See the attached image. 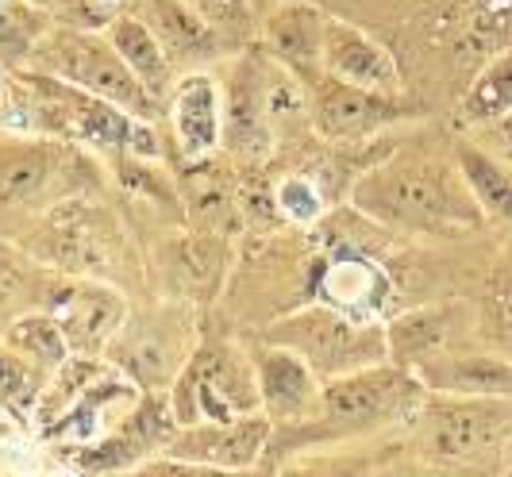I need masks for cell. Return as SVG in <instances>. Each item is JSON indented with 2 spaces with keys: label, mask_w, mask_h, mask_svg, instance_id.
<instances>
[{
  "label": "cell",
  "mask_w": 512,
  "mask_h": 477,
  "mask_svg": "<svg viewBox=\"0 0 512 477\" xmlns=\"http://www.w3.org/2000/svg\"><path fill=\"white\" fill-rule=\"evenodd\" d=\"M351 201L366 220L420 235H462L486 220L470 197L459 166L420 151H401L382 158L355 181Z\"/></svg>",
  "instance_id": "6da1fadb"
},
{
  "label": "cell",
  "mask_w": 512,
  "mask_h": 477,
  "mask_svg": "<svg viewBox=\"0 0 512 477\" xmlns=\"http://www.w3.org/2000/svg\"><path fill=\"white\" fill-rule=\"evenodd\" d=\"M424 397L428 389L412 370L397 362H378V366L324 381L320 412L308 424L282 435L293 439V447H332V443L374 439L389 427L412 424Z\"/></svg>",
  "instance_id": "7a4b0ae2"
},
{
  "label": "cell",
  "mask_w": 512,
  "mask_h": 477,
  "mask_svg": "<svg viewBox=\"0 0 512 477\" xmlns=\"http://www.w3.org/2000/svg\"><path fill=\"white\" fill-rule=\"evenodd\" d=\"M416 454L432 470H486L497 466L512 443L509 397H455L428 393L412 416Z\"/></svg>",
  "instance_id": "3957f363"
},
{
  "label": "cell",
  "mask_w": 512,
  "mask_h": 477,
  "mask_svg": "<svg viewBox=\"0 0 512 477\" xmlns=\"http://www.w3.org/2000/svg\"><path fill=\"white\" fill-rule=\"evenodd\" d=\"M266 343L301 354L320 381L355 374L366 366L389 362V339L382 324H366V316H351L339 304H312L266 327Z\"/></svg>",
  "instance_id": "277c9868"
},
{
  "label": "cell",
  "mask_w": 512,
  "mask_h": 477,
  "mask_svg": "<svg viewBox=\"0 0 512 477\" xmlns=\"http://www.w3.org/2000/svg\"><path fill=\"white\" fill-rule=\"evenodd\" d=\"M27 62L35 74L58 77L74 89H85L101 101L124 108L139 120H154L158 116V101L143 89V81L131 74L128 62L112 47L108 35H93V31H54L47 43L31 47Z\"/></svg>",
  "instance_id": "5b68a950"
},
{
  "label": "cell",
  "mask_w": 512,
  "mask_h": 477,
  "mask_svg": "<svg viewBox=\"0 0 512 477\" xmlns=\"http://www.w3.org/2000/svg\"><path fill=\"white\" fill-rule=\"evenodd\" d=\"M27 89L35 93V101H27L31 112H35L31 127H39V131L74 135V139H85V143L143 154V158L158 154L154 127L147 120L124 112V108H116V104L101 101V97L74 89V85L47 74H27Z\"/></svg>",
  "instance_id": "8992f818"
},
{
  "label": "cell",
  "mask_w": 512,
  "mask_h": 477,
  "mask_svg": "<svg viewBox=\"0 0 512 477\" xmlns=\"http://www.w3.org/2000/svg\"><path fill=\"white\" fill-rule=\"evenodd\" d=\"M178 427L189 424H224L262 412L258 377L251 354H239L235 347H201L193 358H185L181 374L170 389Z\"/></svg>",
  "instance_id": "52a82bcc"
},
{
  "label": "cell",
  "mask_w": 512,
  "mask_h": 477,
  "mask_svg": "<svg viewBox=\"0 0 512 477\" xmlns=\"http://www.w3.org/2000/svg\"><path fill=\"white\" fill-rule=\"evenodd\" d=\"M416 104L401 101L397 93L359 89L335 77H320L308 85V120L332 143H370L389 127L420 120Z\"/></svg>",
  "instance_id": "ba28073f"
},
{
  "label": "cell",
  "mask_w": 512,
  "mask_h": 477,
  "mask_svg": "<svg viewBox=\"0 0 512 477\" xmlns=\"http://www.w3.org/2000/svg\"><path fill=\"white\" fill-rule=\"evenodd\" d=\"M385 339H389V362L405 366L416 377L439 362H447V358H455V354L486 347L482 320H474L466 304L412 308L385 327Z\"/></svg>",
  "instance_id": "9c48e42d"
},
{
  "label": "cell",
  "mask_w": 512,
  "mask_h": 477,
  "mask_svg": "<svg viewBox=\"0 0 512 477\" xmlns=\"http://www.w3.org/2000/svg\"><path fill=\"white\" fill-rule=\"evenodd\" d=\"M174 431H178V416H174L170 393H147L131 404L112 431H104L97 443L81 447L74 454V466L85 474H124L166 451Z\"/></svg>",
  "instance_id": "30bf717a"
},
{
  "label": "cell",
  "mask_w": 512,
  "mask_h": 477,
  "mask_svg": "<svg viewBox=\"0 0 512 477\" xmlns=\"http://www.w3.org/2000/svg\"><path fill=\"white\" fill-rule=\"evenodd\" d=\"M251 362H255L262 412L270 416L274 431H293V427L308 424L320 412L324 381L301 354L270 343V347H258L251 354Z\"/></svg>",
  "instance_id": "8fae6325"
},
{
  "label": "cell",
  "mask_w": 512,
  "mask_h": 477,
  "mask_svg": "<svg viewBox=\"0 0 512 477\" xmlns=\"http://www.w3.org/2000/svg\"><path fill=\"white\" fill-rule=\"evenodd\" d=\"M270 435H274L270 416L255 412V416L224 420V424L178 427L162 454H174V458H185V462H201V466L243 474V470H255L258 466V458L270 447Z\"/></svg>",
  "instance_id": "7c38bea8"
},
{
  "label": "cell",
  "mask_w": 512,
  "mask_h": 477,
  "mask_svg": "<svg viewBox=\"0 0 512 477\" xmlns=\"http://www.w3.org/2000/svg\"><path fill=\"white\" fill-rule=\"evenodd\" d=\"M324 77L359 85V89H378V93L401 89V70L389 47L339 16H328L324 24Z\"/></svg>",
  "instance_id": "4fadbf2b"
},
{
  "label": "cell",
  "mask_w": 512,
  "mask_h": 477,
  "mask_svg": "<svg viewBox=\"0 0 512 477\" xmlns=\"http://www.w3.org/2000/svg\"><path fill=\"white\" fill-rule=\"evenodd\" d=\"M70 154L54 151L47 143H24L0 151V204L4 208H47L58 201V193L70 189L74 177Z\"/></svg>",
  "instance_id": "5bb4252c"
},
{
  "label": "cell",
  "mask_w": 512,
  "mask_h": 477,
  "mask_svg": "<svg viewBox=\"0 0 512 477\" xmlns=\"http://www.w3.org/2000/svg\"><path fill=\"white\" fill-rule=\"evenodd\" d=\"M324 24H328V12L308 0H289L262 20L266 51L297 81H305V89L324 77Z\"/></svg>",
  "instance_id": "9a60e30c"
},
{
  "label": "cell",
  "mask_w": 512,
  "mask_h": 477,
  "mask_svg": "<svg viewBox=\"0 0 512 477\" xmlns=\"http://www.w3.org/2000/svg\"><path fill=\"white\" fill-rule=\"evenodd\" d=\"M143 24L154 31L170 66H205L224 51L220 27L208 24L189 0H143Z\"/></svg>",
  "instance_id": "2e32d148"
},
{
  "label": "cell",
  "mask_w": 512,
  "mask_h": 477,
  "mask_svg": "<svg viewBox=\"0 0 512 477\" xmlns=\"http://www.w3.org/2000/svg\"><path fill=\"white\" fill-rule=\"evenodd\" d=\"M124 301L104 289V285H77L70 293H62L54 304V320L62 327L70 351L77 354H101L124 327Z\"/></svg>",
  "instance_id": "e0dca14e"
},
{
  "label": "cell",
  "mask_w": 512,
  "mask_h": 477,
  "mask_svg": "<svg viewBox=\"0 0 512 477\" xmlns=\"http://www.w3.org/2000/svg\"><path fill=\"white\" fill-rule=\"evenodd\" d=\"M170 116H174L178 151L185 158H201V154L216 151V143L224 135V97H220V85L208 74H185L174 85Z\"/></svg>",
  "instance_id": "ac0fdd59"
},
{
  "label": "cell",
  "mask_w": 512,
  "mask_h": 477,
  "mask_svg": "<svg viewBox=\"0 0 512 477\" xmlns=\"http://www.w3.org/2000/svg\"><path fill=\"white\" fill-rule=\"evenodd\" d=\"M428 393H455V397H509L512 401V358L493 347H474L420 374Z\"/></svg>",
  "instance_id": "d6986e66"
},
{
  "label": "cell",
  "mask_w": 512,
  "mask_h": 477,
  "mask_svg": "<svg viewBox=\"0 0 512 477\" xmlns=\"http://www.w3.org/2000/svg\"><path fill=\"white\" fill-rule=\"evenodd\" d=\"M228 270V251L220 239H174L162 247L166 285L185 297H212Z\"/></svg>",
  "instance_id": "ffe728a7"
},
{
  "label": "cell",
  "mask_w": 512,
  "mask_h": 477,
  "mask_svg": "<svg viewBox=\"0 0 512 477\" xmlns=\"http://www.w3.org/2000/svg\"><path fill=\"white\" fill-rule=\"evenodd\" d=\"M455 166H459L462 181H466L470 197L478 201V208L493 220L512 224V166H505L497 154L470 143V139L455 143Z\"/></svg>",
  "instance_id": "44dd1931"
},
{
  "label": "cell",
  "mask_w": 512,
  "mask_h": 477,
  "mask_svg": "<svg viewBox=\"0 0 512 477\" xmlns=\"http://www.w3.org/2000/svg\"><path fill=\"white\" fill-rule=\"evenodd\" d=\"M108 39L120 51V58L128 62L131 74L143 81V89L151 93L154 101H162L170 93V85H174V66L162 51V43L154 39V31L143 24V16H120L116 24L108 27Z\"/></svg>",
  "instance_id": "7402d4cb"
},
{
  "label": "cell",
  "mask_w": 512,
  "mask_h": 477,
  "mask_svg": "<svg viewBox=\"0 0 512 477\" xmlns=\"http://www.w3.org/2000/svg\"><path fill=\"white\" fill-rule=\"evenodd\" d=\"M459 112L462 120L474 127H493L501 124L505 116H512V47L497 51L474 74Z\"/></svg>",
  "instance_id": "603a6c76"
},
{
  "label": "cell",
  "mask_w": 512,
  "mask_h": 477,
  "mask_svg": "<svg viewBox=\"0 0 512 477\" xmlns=\"http://www.w3.org/2000/svg\"><path fill=\"white\" fill-rule=\"evenodd\" d=\"M278 477H378V462L362 447H305L285 462Z\"/></svg>",
  "instance_id": "cb8c5ba5"
},
{
  "label": "cell",
  "mask_w": 512,
  "mask_h": 477,
  "mask_svg": "<svg viewBox=\"0 0 512 477\" xmlns=\"http://www.w3.org/2000/svg\"><path fill=\"white\" fill-rule=\"evenodd\" d=\"M8 343H12V351L24 354L31 366H43V370L66 366V354H70V343H66V335H62L54 316H27V320H20L8 331Z\"/></svg>",
  "instance_id": "d4e9b609"
},
{
  "label": "cell",
  "mask_w": 512,
  "mask_h": 477,
  "mask_svg": "<svg viewBox=\"0 0 512 477\" xmlns=\"http://www.w3.org/2000/svg\"><path fill=\"white\" fill-rule=\"evenodd\" d=\"M482 335L497 354L512 358V262L493 277L482 308Z\"/></svg>",
  "instance_id": "484cf974"
},
{
  "label": "cell",
  "mask_w": 512,
  "mask_h": 477,
  "mask_svg": "<svg viewBox=\"0 0 512 477\" xmlns=\"http://www.w3.org/2000/svg\"><path fill=\"white\" fill-rule=\"evenodd\" d=\"M35 370L20 351H0V412H20L35 397Z\"/></svg>",
  "instance_id": "4316f807"
},
{
  "label": "cell",
  "mask_w": 512,
  "mask_h": 477,
  "mask_svg": "<svg viewBox=\"0 0 512 477\" xmlns=\"http://www.w3.org/2000/svg\"><path fill=\"white\" fill-rule=\"evenodd\" d=\"M274 197H278L282 216L285 220H293V224H316V220H320V212H324L320 189L301 174L282 177V185H278V193H274Z\"/></svg>",
  "instance_id": "83f0119b"
},
{
  "label": "cell",
  "mask_w": 512,
  "mask_h": 477,
  "mask_svg": "<svg viewBox=\"0 0 512 477\" xmlns=\"http://www.w3.org/2000/svg\"><path fill=\"white\" fill-rule=\"evenodd\" d=\"M120 477H251V470L235 474V470H216V466H201V462H185V458H174V454H158V458H147V462L124 470Z\"/></svg>",
  "instance_id": "f1b7e54d"
},
{
  "label": "cell",
  "mask_w": 512,
  "mask_h": 477,
  "mask_svg": "<svg viewBox=\"0 0 512 477\" xmlns=\"http://www.w3.org/2000/svg\"><path fill=\"white\" fill-rule=\"evenodd\" d=\"M189 4L205 16L208 24L220 27V35H224L228 27H243L247 16H251V4H247V0H189Z\"/></svg>",
  "instance_id": "f546056e"
},
{
  "label": "cell",
  "mask_w": 512,
  "mask_h": 477,
  "mask_svg": "<svg viewBox=\"0 0 512 477\" xmlns=\"http://www.w3.org/2000/svg\"><path fill=\"white\" fill-rule=\"evenodd\" d=\"M378 477H439L424 458H397L389 466H378Z\"/></svg>",
  "instance_id": "4dcf8cb0"
},
{
  "label": "cell",
  "mask_w": 512,
  "mask_h": 477,
  "mask_svg": "<svg viewBox=\"0 0 512 477\" xmlns=\"http://www.w3.org/2000/svg\"><path fill=\"white\" fill-rule=\"evenodd\" d=\"M493 131H497V143H501V147L512 154V116H505L501 124H493Z\"/></svg>",
  "instance_id": "1f68e13d"
},
{
  "label": "cell",
  "mask_w": 512,
  "mask_h": 477,
  "mask_svg": "<svg viewBox=\"0 0 512 477\" xmlns=\"http://www.w3.org/2000/svg\"><path fill=\"white\" fill-rule=\"evenodd\" d=\"M247 4H251V12H255V16H262V20H266L274 8H282V4H289V0H247Z\"/></svg>",
  "instance_id": "d6a6232c"
}]
</instances>
